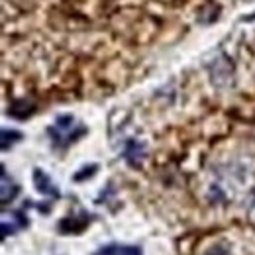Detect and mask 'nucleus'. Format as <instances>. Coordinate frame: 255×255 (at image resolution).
Segmentation results:
<instances>
[{
  "instance_id": "obj_7",
  "label": "nucleus",
  "mask_w": 255,
  "mask_h": 255,
  "mask_svg": "<svg viewBox=\"0 0 255 255\" xmlns=\"http://www.w3.org/2000/svg\"><path fill=\"white\" fill-rule=\"evenodd\" d=\"M24 139V133L20 131V129H8V128H4L2 131H0V145H2V151H8V149H12L18 141H22Z\"/></svg>"
},
{
  "instance_id": "obj_12",
  "label": "nucleus",
  "mask_w": 255,
  "mask_h": 255,
  "mask_svg": "<svg viewBox=\"0 0 255 255\" xmlns=\"http://www.w3.org/2000/svg\"><path fill=\"white\" fill-rule=\"evenodd\" d=\"M14 232H16V226H14V224L2 222V240H6L8 236H12Z\"/></svg>"
},
{
  "instance_id": "obj_10",
  "label": "nucleus",
  "mask_w": 255,
  "mask_h": 255,
  "mask_svg": "<svg viewBox=\"0 0 255 255\" xmlns=\"http://www.w3.org/2000/svg\"><path fill=\"white\" fill-rule=\"evenodd\" d=\"M120 255H143V252L137 246H120Z\"/></svg>"
},
{
  "instance_id": "obj_11",
  "label": "nucleus",
  "mask_w": 255,
  "mask_h": 255,
  "mask_svg": "<svg viewBox=\"0 0 255 255\" xmlns=\"http://www.w3.org/2000/svg\"><path fill=\"white\" fill-rule=\"evenodd\" d=\"M14 216H16V222H18V228H28V216L24 214V210H14Z\"/></svg>"
},
{
  "instance_id": "obj_5",
  "label": "nucleus",
  "mask_w": 255,
  "mask_h": 255,
  "mask_svg": "<svg viewBox=\"0 0 255 255\" xmlns=\"http://www.w3.org/2000/svg\"><path fill=\"white\" fill-rule=\"evenodd\" d=\"M124 159L131 165V167H139L141 161L145 157V145L137 139H128L126 147H124Z\"/></svg>"
},
{
  "instance_id": "obj_1",
  "label": "nucleus",
  "mask_w": 255,
  "mask_h": 255,
  "mask_svg": "<svg viewBox=\"0 0 255 255\" xmlns=\"http://www.w3.org/2000/svg\"><path fill=\"white\" fill-rule=\"evenodd\" d=\"M89 129L85 126H77L75 124V116L73 114H61L55 118V124L47 128V135L51 137L53 147L65 149L71 143H75L77 139H81Z\"/></svg>"
},
{
  "instance_id": "obj_8",
  "label": "nucleus",
  "mask_w": 255,
  "mask_h": 255,
  "mask_svg": "<svg viewBox=\"0 0 255 255\" xmlns=\"http://www.w3.org/2000/svg\"><path fill=\"white\" fill-rule=\"evenodd\" d=\"M96 171H98V165H96V163L85 165L83 169H79V171H77V173L73 175V181H75V183H83V181H87V179L95 177Z\"/></svg>"
},
{
  "instance_id": "obj_4",
  "label": "nucleus",
  "mask_w": 255,
  "mask_h": 255,
  "mask_svg": "<svg viewBox=\"0 0 255 255\" xmlns=\"http://www.w3.org/2000/svg\"><path fill=\"white\" fill-rule=\"evenodd\" d=\"M33 112H35V104H33L32 100H26V98L14 100L8 106V110H6V114L10 118H14V120H28Z\"/></svg>"
},
{
  "instance_id": "obj_6",
  "label": "nucleus",
  "mask_w": 255,
  "mask_h": 255,
  "mask_svg": "<svg viewBox=\"0 0 255 255\" xmlns=\"http://www.w3.org/2000/svg\"><path fill=\"white\" fill-rule=\"evenodd\" d=\"M20 192V187L12 181V177H8L6 173V167L2 165V187H0V200H2V206H6L8 202H12Z\"/></svg>"
},
{
  "instance_id": "obj_2",
  "label": "nucleus",
  "mask_w": 255,
  "mask_h": 255,
  "mask_svg": "<svg viewBox=\"0 0 255 255\" xmlns=\"http://www.w3.org/2000/svg\"><path fill=\"white\" fill-rule=\"evenodd\" d=\"M93 222V216L87 214V212H81L79 216H67L59 222V232L63 236H77L81 232H85V228Z\"/></svg>"
},
{
  "instance_id": "obj_3",
  "label": "nucleus",
  "mask_w": 255,
  "mask_h": 255,
  "mask_svg": "<svg viewBox=\"0 0 255 255\" xmlns=\"http://www.w3.org/2000/svg\"><path fill=\"white\" fill-rule=\"evenodd\" d=\"M32 177H33V187H35V191L39 192V194H43V196H51V198H55V200L61 196L59 189L53 185V181L49 179V175H47L43 169L35 167Z\"/></svg>"
},
{
  "instance_id": "obj_9",
  "label": "nucleus",
  "mask_w": 255,
  "mask_h": 255,
  "mask_svg": "<svg viewBox=\"0 0 255 255\" xmlns=\"http://www.w3.org/2000/svg\"><path fill=\"white\" fill-rule=\"evenodd\" d=\"M93 255H120V246H114V244L104 246V248H100V250Z\"/></svg>"
}]
</instances>
